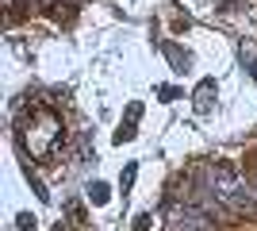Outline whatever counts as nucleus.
<instances>
[{
  "instance_id": "f257e3e1",
  "label": "nucleus",
  "mask_w": 257,
  "mask_h": 231,
  "mask_svg": "<svg viewBox=\"0 0 257 231\" xmlns=\"http://www.w3.org/2000/svg\"><path fill=\"white\" fill-rule=\"evenodd\" d=\"M204 185L230 216H249L257 208V193L249 189V181L230 166H204Z\"/></svg>"
},
{
  "instance_id": "f03ea898",
  "label": "nucleus",
  "mask_w": 257,
  "mask_h": 231,
  "mask_svg": "<svg viewBox=\"0 0 257 231\" xmlns=\"http://www.w3.org/2000/svg\"><path fill=\"white\" fill-rule=\"evenodd\" d=\"M211 216L207 212H196L188 200H169V208H165V231H211Z\"/></svg>"
},
{
  "instance_id": "7ed1b4c3",
  "label": "nucleus",
  "mask_w": 257,
  "mask_h": 231,
  "mask_svg": "<svg viewBox=\"0 0 257 231\" xmlns=\"http://www.w3.org/2000/svg\"><path fill=\"white\" fill-rule=\"evenodd\" d=\"M211 97H215V81L207 77V81H200V89H196V112H200V116L211 112Z\"/></svg>"
},
{
  "instance_id": "20e7f679",
  "label": "nucleus",
  "mask_w": 257,
  "mask_h": 231,
  "mask_svg": "<svg viewBox=\"0 0 257 231\" xmlns=\"http://www.w3.org/2000/svg\"><path fill=\"white\" fill-rule=\"evenodd\" d=\"M88 197H92V204H107V197H111V193H107L104 181H92V185H88Z\"/></svg>"
},
{
  "instance_id": "39448f33",
  "label": "nucleus",
  "mask_w": 257,
  "mask_h": 231,
  "mask_svg": "<svg viewBox=\"0 0 257 231\" xmlns=\"http://www.w3.org/2000/svg\"><path fill=\"white\" fill-rule=\"evenodd\" d=\"M242 62L249 66V73H253V81H257V50L249 43H242Z\"/></svg>"
},
{
  "instance_id": "423d86ee",
  "label": "nucleus",
  "mask_w": 257,
  "mask_h": 231,
  "mask_svg": "<svg viewBox=\"0 0 257 231\" xmlns=\"http://www.w3.org/2000/svg\"><path fill=\"white\" fill-rule=\"evenodd\" d=\"M135 174H139V166L131 162L127 170H123V177H119V189H123V193H127V189H131V181H135Z\"/></svg>"
},
{
  "instance_id": "0eeeda50",
  "label": "nucleus",
  "mask_w": 257,
  "mask_h": 231,
  "mask_svg": "<svg viewBox=\"0 0 257 231\" xmlns=\"http://www.w3.org/2000/svg\"><path fill=\"white\" fill-rule=\"evenodd\" d=\"M131 139H135V123H123L115 131V143H131Z\"/></svg>"
},
{
  "instance_id": "6e6552de",
  "label": "nucleus",
  "mask_w": 257,
  "mask_h": 231,
  "mask_svg": "<svg viewBox=\"0 0 257 231\" xmlns=\"http://www.w3.org/2000/svg\"><path fill=\"white\" fill-rule=\"evenodd\" d=\"M16 231H35V220H31V216H27V212H23L20 220H16Z\"/></svg>"
},
{
  "instance_id": "1a4fd4ad",
  "label": "nucleus",
  "mask_w": 257,
  "mask_h": 231,
  "mask_svg": "<svg viewBox=\"0 0 257 231\" xmlns=\"http://www.w3.org/2000/svg\"><path fill=\"white\" fill-rule=\"evenodd\" d=\"M58 4L65 8V4H85V0H50V8H58Z\"/></svg>"
},
{
  "instance_id": "9d476101",
  "label": "nucleus",
  "mask_w": 257,
  "mask_h": 231,
  "mask_svg": "<svg viewBox=\"0 0 257 231\" xmlns=\"http://www.w3.org/2000/svg\"><path fill=\"white\" fill-rule=\"evenodd\" d=\"M12 4H23V0H12Z\"/></svg>"
}]
</instances>
